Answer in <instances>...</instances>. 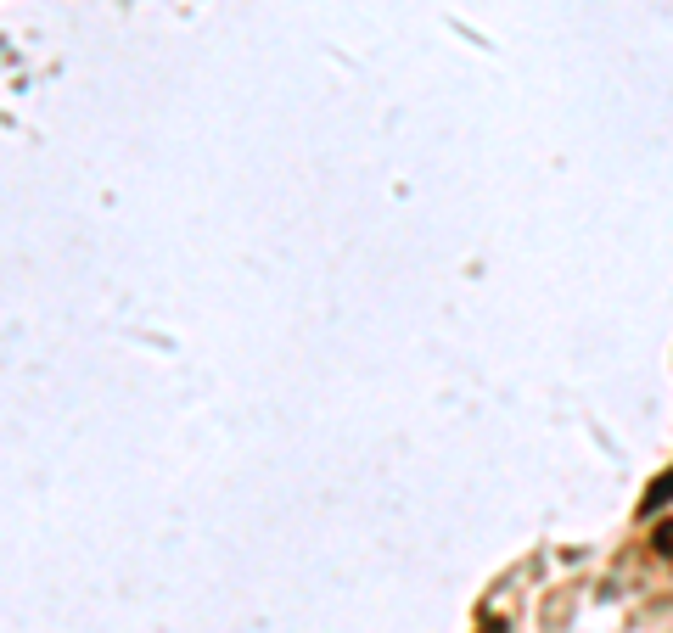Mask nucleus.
I'll return each mask as SVG.
<instances>
[{"label":"nucleus","instance_id":"1","mask_svg":"<svg viewBox=\"0 0 673 633\" xmlns=\"http://www.w3.org/2000/svg\"><path fill=\"white\" fill-rule=\"evenodd\" d=\"M673 505V471H662L651 488H645V499H640V516H651V510H668Z\"/></svg>","mask_w":673,"mask_h":633},{"label":"nucleus","instance_id":"2","mask_svg":"<svg viewBox=\"0 0 673 633\" xmlns=\"http://www.w3.org/2000/svg\"><path fill=\"white\" fill-rule=\"evenodd\" d=\"M651 544H657V555H668V561H673V521H662L657 533H651Z\"/></svg>","mask_w":673,"mask_h":633}]
</instances>
